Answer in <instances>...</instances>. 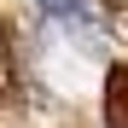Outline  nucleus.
<instances>
[{
    "label": "nucleus",
    "instance_id": "obj_1",
    "mask_svg": "<svg viewBox=\"0 0 128 128\" xmlns=\"http://www.w3.org/2000/svg\"><path fill=\"white\" fill-rule=\"evenodd\" d=\"M0 105H24V58L6 18H0Z\"/></svg>",
    "mask_w": 128,
    "mask_h": 128
},
{
    "label": "nucleus",
    "instance_id": "obj_2",
    "mask_svg": "<svg viewBox=\"0 0 128 128\" xmlns=\"http://www.w3.org/2000/svg\"><path fill=\"white\" fill-rule=\"evenodd\" d=\"M105 128H128V64L105 70Z\"/></svg>",
    "mask_w": 128,
    "mask_h": 128
},
{
    "label": "nucleus",
    "instance_id": "obj_3",
    "mask_svg": "<svg viewBox=\"0 0 128 128\" xmlns=\"http://www.w3.org/2000/svg\"><path fill=\"white\" fill-rule=\"evenodd\" d=\"M35 12H47V18H58V24H99L93 0H35Z\"/></svg>",
    "mask_w": 128,
    "mask_h": 128
}]
</instances>
